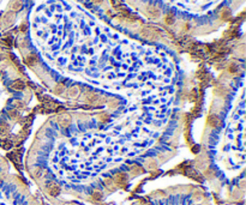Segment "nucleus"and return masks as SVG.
Returning <instances> with one entry per match:
<instances>
[{
	"instance_id": "obj_1",
	"label": "nucleus",
	"mask_w": 246,
	"mask_h": 205,
	"mask_svg": "<svg viewBox=\"0 0 246 205\" xmlns=\"http://www.w3.org/2000/svg\"><path fill=\"white\" fill-rule=\"evenodd\" d=\"M141 35L147 40H156L160 36V32L154 28H144V29H142Z\"/></svg>"
},
{
	"instance_id": "obj_2",
	"label": "nucleus",
	"mask_w": 246,
	"mask_h": 205,
	"mask_svg": "<svg viewBox=\"0 0 246 205\" xmlns=\"http://www.w3.org/2000/svg\"><path fill=\"white\" fill-rule=\"evenodd\" d=\"M57 122L63 128H66L71 124V118H70V115H67V114H60L57 118Z\"/></svg>"
},
{
	"instance_id": "obj_3",
	"label": "nucleus",
	"mask_w": 246,
	"mask_h": 205,
	"mask_svg": "<svg viewBox=\"0 0 246 205\" xmlns=\"http://www.w3.org/2000/svg\"><path fill=\"white\" fill-rule=\"evenodd\" d=\"M147 12H148V15L151 17V18H157L160 16V10L157 6H155V5H150L147 7Z\"/></svg>"
},
{
	"instance_id": "obj_4",
	"label": "nucleus",
	"mask_w": 246,
	"mask_h": 205,
	"mask_svg": "<svg viewBox=\"0 0 246 205\" xmlns=\"http://www.w3.org/2000/svg\"><path fill=\"white\" fill-rule=\"evenodd\" d=\"M207 121H208V125L211 127H217L220 125V119H218L217 115H215V114H210Z\"/></svg>"
},
{
	"instance_id": "obj_5",
	"label": "nucleus",
	"mask_w": 246,
	"mask_h": 205,
	"mask_svg": "<svg viewBox=\"0 0 246 205\" xmlns=\"http://www.w3.org/2000/svg\"><path fill=\"white\" fill-rule=\"evenodd\" d=\"M47 189H48V192H49L52 196H57V194L60 192V188H59L58 185H55L54 182L47 183Z\"/></svg>"
},
{
	"instance_id": "obj_6",
	"label": "nucleus",
	"mask_w": 246,
	"mask_h": 205,
	"mask_svg": "<svg viewBox=\"0 0 246 205\" xmlns=\"http://www.w3.org/2000/svg\"><path fill=\"white\" fill-rule=\"evenodd\" d=\"M88 102L91 103L93 106H99L101 103V97L97 96V95H95V94H91L88 96Z\"/></svg>"
},
{
	"instance_id": "obj_7",
	"label": "nucleus",
	"mask_w": 246,
	"mask_h": 205,
	"mask_svg": "<svg viewBox=\"0 0 246 205\" xmlns=\"http://www.w3.org/2000/svg\"><path fill=\"white\" fill-rule=\"evenodd\" d=\"M11 86H12L13 89H16V90H23V89L25 88V84H24L23 80L16 79V80H13L12 83H11Z\"/></svg>"
},
{
	"instance_id": "obj_8",
	"label": "nucleus",
	"mask_w": 246,
	"mask_h": 205,
	"mask_svg": "<svg viewBox=\"0 0 246 205\" xmlns=\"http://www.w3.org/2000/svg\"><path fill=\"white\" fill-rule=\"evenodd\" d=\"M36 63H37V57L35 54H29V55L25 58V64L28 66H34Z\"/></svg>"
},
{
	"instance_id": "obj_9",
	"label": "nucleus",
	"mask_w": 246,
	"mask_h": 205,
	"mask_svg": "<svg viewBox=\"0 0 246 205\" xmlns=\"http://www.w3.org/2000/svg\"><path fill=\"white\" fill-rule=\"evenodd\" d=\"M78 88L77 86H71L67 89V91H66V96L67 97H76L78 96Z\"/></svg>"
},
{
	"instance_id": "obj_10",
	"label": "nucleus",
	"mask_w": 246,
	"mask_h": 205,
	"mask_svg": "<svg viewBox=\"0 0 246 205\" xmlns=\"http://www.w3.org/2000/svg\"><path fill=\"white\" fill-rule=\"evenodd\" d=\"M22 1L20 0H13V3L11 4V9L13 11H19L20 9H22Z\"/></svg>"
},
{
	"instance_id": "obj_11",
	"label": "nucleus",
	"mask_w": 246,
	"mask_h": 205,
	"mask_svg": "<svg viewBox=\"0 0 246 205\" xmlns=\"http://www.w3.org/2000/svg\"><path fill=\"white\" fill-rule=\"evenodd\" d=\"M64 92V85L63 83H59L57 84V86H54V94L55 95H61Z\"/></svg>"
},
{
	"instance_id": "obj_12",
	"label": "nucleus",
	"mask_w": 246,
	"mask_h": 205,
	"mask_svg": "<svg viewBox=\"0 0 246 205\" xmlns=\"http://www.w3.org/2000/svg\"><path fill=\"white\" fill-rule=\"evenodd\" d=\"M165 23L166 24H173L174 23V15L173 13H167L165 17Z\"/></svg>"
},
{
	"instance_id": "obj_13",
	"label": "nucleus",
	"mask_w": 246,
	"mask_h": 205,
	"mask_svg": "<svg viewBox=\"0 0 246 205\" xmlns=\"http://www.w3.org/2000/svg\"><path fill=\"white\" fill-rule=\"evenodd\" d=\"M229 17H230V11L227 10V9H223L222 12H221V18H222L223 20H227Z\"/></svg>"
},
{
	"instance_id": "obj_14",
	"label": "nucleus",
	"mask_w": 246,
	"mask_h": 205,
	"mask_svg": "<svg viewBox=\"0 0 246 205\" xmlns=\"http://www.w3.org/2000/svg\"><path fill=\"white\" fill-rule=\"evenodd\" d=\"M7 114H9V117L11 119H17L18 118V112L16 111V109H10V111L7 112Z\"/></svg>"
},
{
	"instance_id": "obj_15",
	"label": "nucleus",
	"mask_w": 246,
	"mask_h": 205,
	"mask_svg": "<svg viewBox=\"0 0 246 205\" xmlns=\"http://www.w3.org/2000/svg\"><path fill=\"white\" fill-rule=\"evenodd\" d=\"M115 179H117V181H118L119 183H124V182L126 181V175H125V174H118Z\"/></svg>"
},
{
	"instance_id": "obj_16",
	"label": "nucleus",
	"mask_w": 246,
	"mask_h": 205,
	"mask_svg": "<svg viewBox=\"0 0 246 205\" xmlns=\"http://www.w3.org/2000/svg\"><path fill=\"white\" fill-rule=\"evenodd\" d=\"M109 119H111V117H109L107 113H103V114L100 115V120H101L102 122H107V121H109Z\"/></svg>"
},
{
	"instance_id": "obj_17",
	"label": "nucleus",
	"mask_w": 246,
	"mask_h": 205,
	"mask_svg": "<svg viewBox=\"0 0 246 205\" xmlns=\"http://www.w3.org/2000/svg\"><path fill=\"white\" fill-rule=\"evenodd\" d=\"M12 19H13V13H6V16H5V22H7V24H11Z\"/></svg>"
},
{
	"instance_id": "obj_18",
	"label": "nucleus",
	"mask_w": 246,
	"mask_h": 205,
	"mask_svg": "<svg viewBox=\"0 0 246 205\" xmlns=\"http://www.w3.org/2000/svg\"><path fill=\"white\" fill-rule=\"evenodd\" d=\"M7 129V127H6V125L4 124V122H0V134H3L5 133V131Z\"/></svg>"
},
{
	"instance_id": "obj_19",
	"label": "nucleus",
	"mask_w": 246,
	"mask_h": 205,
	"mask_svg": "<svg viewBox=\"0 0 246 205\" xmlns=\"http://www.w3.org/2000/svg\"><path fill=\"white\" fill-rule=\"evenodd\" d=\"M131 169H132V170H136V172H139V170L142 172V168H141L139 166H137V165H133V166L131 167Z\"/></svg>"
},
{
	"instance_id": "obj_20",
	"label": "nucleus",
	"mask_w": 246,
	"mask_h": 205,
	"mask_svg": "<svg viewBox=\"0 0 246 205\" xmlns=\"http://www.w3.org/2000/svg\"><path fill=\"white\" fill-rule=\"evenodd\" d=\"M15 106H16L17 108H23V102H22V101H16V102H15Z\"/></svg>"
},
{
	"instance_id": "obj_21",
	"label": "nucleus",
	"mask_w": 246,
	"mask_h": 205,
	"mask_svg": "<svg viewBox=\"0 0 246 205\" xmlns=\"http://www.w3.org/2000/svg\"><path fill=\"white\" fill-rule=\"evenodd\" d=\"M20 30H22V31L26 30V24H24V23H23L22 25H20Z\"/></svg>"
},
{
	"instance_id": "obj_22",
	"label": "nucleus",
	"mask_w": 246,
	"mask_h": 205,
	"mask_svg": "<svg viewBox=\"0 0 246 205\" xmlns=\"http://www.w3.org/2000/svg\"><path fill=\"white\" fill-rule=\"evenodd\" d=\"M235 70H237V68H235L234 65H232V66L229 67V71H230V72H235Z\"/></svg>"
},
{
	"instance_id": "obj_23",
	"label": "nucleus",
	"mask_w": 246,
	"mask_h": 205,
	"mask_svg": "<svg viewBox=\"0 0 246 205\" xmlns=\"http://www.w3.org/2000/svg\"><path fill=\"white\" fill-rule=\"evenodd\" d=\"M91 1H93V3H95V4H100V3L102 1V0H91Z\"/></svg>"
}]
</instances>
